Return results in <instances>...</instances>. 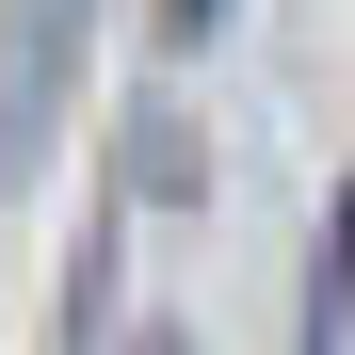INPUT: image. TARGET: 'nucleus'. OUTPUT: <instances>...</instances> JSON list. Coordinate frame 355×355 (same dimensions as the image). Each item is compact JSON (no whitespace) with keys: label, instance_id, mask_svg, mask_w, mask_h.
<instances>
[{"label":"nucleus","instance_id":"f257e3e1","mask_svg":"<svg viewBox=\"0 0 355 355\" xmlns=\"http://www.w3.org/2000/svg\"><path fill=\"white\" fill-rule=\"evenodd\" d=\"M65 97H81V0H0V194H33Z\"/></svg>","mask_w":355,"mask_h":355},{"label":"nucleus","instance_id":"f03ea898","mask_svg":"<svg viewBox=\"0 0 355 355\" xmlns=\"http://www.w3.org/2000/svg\"><path fill=\"white\" fill-rule=\"evenodd\" d=\"M339 323H355V194L323 210V275H307V355H339Z\"/></svg>","mask_w":355,"mask_h":355}]
</instances>
